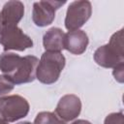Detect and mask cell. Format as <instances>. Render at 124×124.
I'll use <instances>...</instances> for the list:
<instances>
[{
	"label": "cell",
	"instance_id": "obj_8",
	"mask_svg": "<svg viewBox=\"0 0 124 124\" xmlns=\"http://www.w3.org/2000/svg\"><path fill=\"white\" fill-rule=\"evenodd\" d=\"M24 16V5L17 0L8 1L0 11V35L8 29L17 26Z\"/></svg>",
	"mask_w": 124,
	"mask_h": 124
},
{
	"label": "cell",
	"instance_id": "obj_1",
	"mask_svg": "<svg viewBox=\"0 0 124 124\" xmlns=\"http://www.w3.org/2000/svg\"><path fill=\"white\" fill-rule=\"evenodd\" d=\"M39 59L33 55L19 56L14 52L0 54V70L14 84L19 85L32 82L36 78Z\"/></svg>",
	"mask_w": 124,
	"mask_h": 124
},
{
	"label": "cell",
	"instance_id": "obj_13",
	"mask_svg": "<svg viewBox=\"0 0 124 124\" xmlns=\"http://www.w3.org/2000/svg\"><path fill=\"white\" fill-rule=\"evenodd\" d=\"M14 82L5 75H0V96L10 93L14 89Z\"/></svg>",
	"mask_w": 124,
	"mask_h": 124
},
{
	"label": "cell",
	"instance_id": "obj_2",
	"mask_svg": "<svg viewBox=\"0 0 124 124\" xmlns=\"http://www.w3.org/2000/svg\"><path fill=\"white\" fill-rule=\"evenodd\" d=\"M95 62L104 68H115L124 63L123 29L114 33L108 44L99 46L94 52Z\"/></svg>",
	"mask_w": 124,
	"mask_h": 124
},
{
	"label": "cell",
	"instance_id": "obj_16",
	"mask_svg": "<svg viewBox=\"0 0 124 124\" xmlns=\"http://www.w3.org/2000/svg\"><path fill=\"white\" fill-rule=\"evenodd\" d=\"M72 124H91L89 121L87 120H83V119H78V120H76L74 121Z\"/></svg>",
	"mask_w": 124,
	"mask_h": 124
},
{
	"label": "cell",
	"instance_id": "obj_11",
	"mask_svg": "<svg viewBox=\"0 0 124 124\" xmlns=\"http://www.w3.org/2000/svg\"><path fill=\"white\" fill-rule=\"evenodd\" d=\"M65 33L58 27L49 28L43 37V45L46 51L60 52L64 49Z\"/></svg>",
	"mask_w": 124,
	"mask_h": 124
},
{
	"label": "cell",
	"instance_id": "obj_14",
	"mask_svg": "<svg viewBox=\"0 0 124 124\" xmlns=\"http://www.w3.org/2000/svg\"><path fill=\"white\" fill-rule=\"evenodd\" d=\"M104 124H124V115L121 111L109 113L105 118Z\"/></svg>",
	"mask_w": 124,
	"mask_h": 124
},
{
	"label": "cell",
	"instance_id": "obj_6",
	"mask_svg": "<svg viewBox=\"0 0 124 124\" xmlns=\"http://www.w3.org/2000/svg\"><path fill=\"white\" fill-rule=\"evenodd\" d=\"M66 1H39L33 4L32 20L35 25L45 27L52 23L55 18V11L63 6Z\"/></svg>",
	"mask_w": 124,
	"mask_h": 124
},
{
	"label": "cell",
	"instance_id": "obj_7",
	"mask_svg": "<svg viewBox=\"0 0 124 124\" xmlns=\"http://www.w3.org/2000/svg\"><path fill=\"white\" fill-rule=\"evenodd\" d=\"M0 44L3 46L5 51H23L26 48H30L33 46L32 39L26 34H24L23 31L17 26L3 32L0 35Z\"/></svg>",
	"mask_w": 124,
	"mask_h": 124
},
{
	"label": "cell",
	"instance_id": "obj_3",
	"mask_svg": "<svg viewBox=\"0 0 124 124\" xmlns=\"http://www.w3.org/2000/svg\"><path fill=\"white\" fill-rule=\"evenodd\" d=\"M65 64L66 59L61 52L45 51L37 66L36 78L44 84H52L58 80Z\"/></svg>",
	"mask_w": 124,
	"mask_h": 124
},
{
	"label": "cell",
	"instance_id": "obj_10",
	"mask_svg": "<svg viewBox=\"0 0 124 124\" xmlns=\"http://www.w3.org/2000/svg\"><path fill=\"white\" fill-rule=\"evenodd\" d=\"M89 40L87 34L82 30L69 31L65 34L64 38V49L70 51L73 54H82L88 46Z\"/></svg>",
	"mask_w": 124,
	"mask_h": 124
},
{
	"label": "cell",
	"instance_id": "obj_4",
	"mask_svg": "<svg viewBox=\"0 0 124 124\" xmlns=\"http://www.w3.org/2000/svg\"><path fill=\"white\" fill-rule=\"evenodd\" d=\"M28 101L19 95L0 97V116L7 122H15L29 112Z\"/></svg>",
	"mask_w": 124,
	"mask_h": 124
},
{
	"label": "cell",
	"instance_id": "obj_9",
	"mask_svg": "<svg viewBox=\"0 0 124 124\" xmlns=\"http://www.w3.org/2000/svg\"><path fill=\"white\" fill-rule=\"evenodd\" d=\"M81 111L80 99L74 94L64 95L58 102L55 113L64 121H71L77 118Z\"/></svg>",
	"mask_w": 124,
	"mask_h": 124
},
{
	"label": "cell",
	"instance_id": "obj_12",
	"mask_svg": "<svg viewBox=\"0 0 124 124\" xmlns=\"http://www.w3.org/2000/svg\"><path fill=\"white\" fill-rule=\"evenodd\" d=\"M33 124H68V123L62 120L55 112L42 111L37 114Z\"/></svg>",
	"mask_w": 124,
	"mask_h": 124
},
{
	"label": "cell",
	"instance_id": "obj_18",
	"mask_svg": "<svg viewBox=\"0 0 124 124\" xmlns=\"http://www.w3.org/2000/svg\"><path fill=\"white\" fill-rule=\"evenodd\" d=\"M16 124H32V123L29 122V121H21V122H18Z\"/></svg>",
	"mask_w": 124,
	"mask_h": 124
},
{
	"label": "cell",
	"instance_id": "obj_15",
	"mask_svg": "<svg viewBox=\"0 0 124 124\" xmlns=\"http://www.w3.org/2000/svg\"><path fill=\"white\" fill-rule=\"evenodd\" d=\"M123 68H124V63L113 68L112 75H113L114 78L119 82H123Z\"/></svg>",
	"mask_w": 124,
	"mask_h": 124
},
{
	"label": "cell",
	"instance_id": "obj_17",
	"mask_svg": "<svg viewBox=\"0 0 124 124\" xmlns=\"http://www.w3.org/2000/svg\"><path fill=\"white\" fill-rule=\"evenodd\" d=\"M0 124H8V122L6 120H4L2 117H0Z\"/></svg>",
	"mask_w": 124,
	"mask_h": 124
},
{
	"label": "cell",
	"instance_id": "obj_5",
	"mask_svg": "<svg viewBox=\"0 0 124 124\" xmlns=\"http://www.w3.org/2000/svg\"><path fill=\"white\" fill-rule=\"evenodd\" d=\"M92 14L91 3L87 0H78L72 2L66 13L65 27L69 31L78 30L90 18Z\"/></svg>",
	"mask_w": 124,
	"mask_h": 124
}]
</instances>
